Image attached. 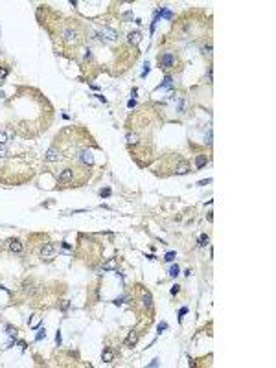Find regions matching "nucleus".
<instances>
[{
    "label": "nucleus",
    "mask_w": 276,
    "mask_h": 368,
    "mask_svg": "<svg viewBox=\"0 0 276 368\" xmlns=\"http://www.w3.org/2000/svg\"><path fill=\"white\" fill-rule=\"evenodd\" d=\"M158 61H160V67H162V68H171V67H175L177 57H175V53L166 52V53H162V55L158 57Z\"/></svg>",
    "instance_id": "1"
},
{
    "label": "nucleus",
    "mask_w": 276,
    "mask_h": 368,
    "mask_svg": "<svg viewBox=\"0 0 276 368\" xmlns=\"http://www.w3.org/2000/svg\"><path fill=\"white\" fill-rule=\"evenodd\" d=\"M63 37H65V42H68V44H76V42L79 41L77 31L72 30V28H66L65 31H63Z\"/></svg>",
    "instance_id": "2"
},
{
    "label": "nucleus",
    "mask_w": 276,
    "mask_h": 368,
    "mask_svg": "<svg viewBox=\"0 0 276 368\" xmlns=\"http://www.w3.org/2000/svg\"><path fill=\"white\" fill-rule=\"evenodd\" d=\"M54 252H55V247L52 245V243H44V247L41 248V256L46 258V259H50L52 256H54Z\"/></svg>",
    "instance_id": "3"
},
{
    "label": "nucleus",
    "mask_w": 276,
    "mask_h": 368,
    "mask_svg": "<svg viewBox=\"0 0 276 368\" xmlns=\"http://www.w3.org/2000/svg\"><path fill=\"white\" fill-rule=\"evenodd\" d=\"M100 37H101V39H107V41H114L116 37H118V33H116L114 30H109V28H103V30L100 31Z\"/></svg>",
    "instance_id": "4"
},
{
    "label": "nucleus",
    "mask_w": 276,
    "mask_h": 368,
    "mask_svg": "<svg viewBox=\"0 0 276 368\" xmlns=\"http://www.w3.org/2000/svg\"><path fill=\"white\" fill-rule=\"evenodd\" d=\"M136 341H138V333L136 331H129V335H127V339H125V346L127 348H133V346L136 344Z\"/></svg>",
    "instance_id": "5"
},
{
    "label": "nucleus",
    "mask_w": 276,
    "mask_h": 368,
    "mask_svg": "<svg viewBox=\"0 0 276 368\" xmlns=\"http://www.w3.org/2000/svg\"><path fill=\"white\" fill-rule=\"evenodd\" d=\"M46 160H48V162H57V160H59V151H57L55 147H50V149L46 151Z\"/></svg>",
    "instance_id": "6"
},
{
    "label": "nucleus",
    "mask_w": 276,
    "mask_h": 368,
    "mask_svg": "<svg viewBox=\"0 0 276 368\" xmlns=\"http://www.w3.org/2000/svg\"><path fill=\"white\" fill-rule=\"evenodd\" d=\"M59 180H61V182H70V180H74V169H65L63 173H59Z\"/></svg>",
    "instance_id": "7"
},
{
    "label": "nucleus",
    "mask_w": 276,
    "mask_h": 368,
    "mask_svg": "<svg viewBox=\"0 0 276 368\" xmlns=\"http://www.w3.org/2000/svg\"><path fill=\"white\" fill-rule=\"evenodd\" d=\"M188 171H190V164L186 160H180L177 164V175H186Z\"/></svg>",
    "instance_id": "8"
},
{
    "label": "nucleus",
    "mask_w": 276,
    "mask_h": 368,
    "mask_svg": "<svg viewBox=\"0 0 276 368\" xmlns=\"http://www.w3.org/2000/svg\"><path fill=\"white\" fill-rule=\"evenodd\" d=\"M140 39H142V35H140V31H131L129 35H127V41L131 42V44H138V42H140Z\"/></svg>",
    "instance_id": "9"
},
{
    "label": "nucleus",
    "mask_w": 276,
    "mask_h": 368,
    "mask_svg": "<svg viewBox=\"0 0 276 368\" xmlns=\"http://www.w3.org/2000/svg\"><path fill=\"white\" fill-rule=\"evenodd\" d=\"M7 247H9V251H11V252H20V251H22V243H20L18 239H9V245H7Z\"/></svg>",
    "instance_id": "10"
},
{
    "label": "nucleus",
    "mask_w": 276,
    "mask_h": 368,
    "mask_svg": "<svg viewBox=\"0 0 276 368\" xmlns=\"http://www.w3.org/2000/svg\"><path fill=\"white\" fill-rule=\"evenodd\" d=\"M81 160L85 162V164H89V166H90L92 162H94V157H92L90 151H81Z\"/></svg>",
    "instance_id": "11"
},
{
    "label": "nucleus",
    "mask_w": 276,
    "mask_h": 368,
    "mask_svg": "<svg viewBox=\"0 0 276 368\" xmlns=\"http://www.w3.org/2000/svg\"><path fill=\"white\" fill-rule=\"evenodd\" d=\"M208 162V158H206V155H197V158H195V168L197 169H201L204 164Z\"/></svg>",
    "instance_id": "12"
},
{
    "label": "nucleus",
    "mask_w": 276,
    "mask_h": 368,
    "mask_svg": "<svg viewBox=\"0 0 276 368\" xmlns=\"http://www.w3.org/2000/svg\"><path fill=\"white\" fill-rule=\"evenodd\" d=\"M101 359H103L105 363H112V361H114V352L105 350V352H103V355H101Z\"/></svg>",
    "instance_id": "13"
},
{
    "label": "nucleus",
    "mask_w": 276,
    "mask_h": 368,
    "mask_svg": "<svg viewBox=\"0 0 276 368\" xmlns=\"http://www.w3.org/2000/svg\"><path fill=\"white\" fill-rule=\"evenodd\" d=\"M116 267H118V265H116V259H114V258H112V259H109V262H105V263H103V269H105V270H114Z\"/></svg>",
    "instance_id": "14"
},
{
    "label": "nucleus",
    "mask_w": 276,
    "mask_h": 368,
    "mask_svg": "<svg viewBox=\"0 0 276 368\" xmlns=\"http://www.w3.org/2000/svg\"><path fill=\"white\" fill-rule=\"evenodd\" d=\"M142 304H144L145 307H151V295H149V293H145V295L142 296Z\"/></svg>",
    "instance_id": "15"
},
{
    "label": "nucleus",
    "mask_w": 276,
    "mask_h": 368,
    "mask_svg": "<svg viewBox=\"0 0 276 368\" xmlns=\"http://www.w3.org/2000/svg\"><path fill=\"white\" fill-rule=\"evenodd\" d=\"M125 138H127V142H129V144H136V142H138V136H136L134 133H127Z\"/></svg>",
    "instance_id": "16"
},
{
    "label": "nucleus",
    "mask_w": 276,
    "mask_h": 368,
    "mask_svg": "<svg viewBox=\"0 0 276 368\" xmlns=\"http://www.w3.org/2000/svg\"><path fill=\"white\" fill-rule=\"evenodd\" d=\"M208 241H210V239H208V236H206V234H203V236L199 237V247H206V245H208Z\"/></svg>",
    "instance_id": "17"
},
{
    "label": "nucleus",
    "mask_w": 276,
    "mask_h": 368,
    "mask_svg": "<svg viewBox=\"0 0 276 368\" xmlns=\"http://www.w3.org/2000/svg\"><path fill=\"white\" fill-rule=\"evenodd\" d=\"M179 273H180V270H179V265H173L171 269H169V276H177Z\"/></svg>",
    "instance_id": "18"
},
{
    "label": "nucleus",
    "mask_w": 276,
    "mask_h": 368,
    "mask_svg": "<svg viewBox=\"0 0 276 368\" xmlns=\"http://www.w3.org/2000/svg\"><path fill=\"white\" fill-rule=\"evenodd\" d=\"M203 53L210 57V55H212V44H206V46H203Z\"/></svg>",
    "instance_id": "19"
},
{
    "label": "nucleus",
    "mask_w": 276,
    "mask_h": 368,
    "mask_svg": "<svg viewBox=\"0 0 276 368\" xmlns=\"http://www.w3.org/2000/svg\"><path fill=\"white\" fill-rule=\"evenodd\" d=\"M42 337H46V330H44V328H41V330H39V333H37V337H35V339H37V341H41Z\"/></svg>",
    "instance_id": "20"
},
{
    "label": "nucleus",
    "mask_w": 276,
    "mask_h": 368,
    "mask_svg": "<svg viewBox=\"0 0 276 368\" xmlns=\"http://www.w3.org/2000/svg\"><path fill=\"white\" fill-rule=\"evenodd\" d=\"M6 142H7V134L0 131V144H6Z\"/></svg>",
    "instance_id": "21"
},
{
    "label": "nucleus",
    "mask_w": 276,
    "mask_h": 368,
    "mask_svg": "<svg viewBox=\"0 0 276 368\" xmlns=\"http://www.w3.org/2000/svg\"><path fill=\"white\" fill-rule=\"evenodd\" d=\"M166 328H168V324H166V322H160V324H158V328H156V330H158V333H162V331H164Z\"/></svg>",
    "instance_id": "22"
},
{
    "label": "nucleus",
    "mask_w": 276,
    "mask_h": 368,
    "mask_svg": "<svg viewBox=\"0 0 276 368\" xmlns=\"http://www.w3.org/2000/svg\"><path fill=\"white\" fill-rule=\"evenodd\" d=\"M175 259V252H168L166 254V262H173Z\"/></svg>",
    "instance_id": "23"
},
{
    "label": "nucleus",
    "mask_w": 276,
    "mask_h": 368,
    "mask_svg": "<svg viewBox=\"0 0 276 368\" xmlns=\"http://www.w3.org/2000/svg\"><path fill=\"white\" fill-rule=\"evenodd\" d=\"M162 85H164V86H168V89H169V86H171V78H169V75H168V78L164 79V83H162Z\"/></svg>",
    "instance_id": "24"
},
{
    "label": "nucleus",
    "mask_w": 276,
    "mask_h": 368,
    "mask_svg": "<svg viewBox=\"0 0 276 368\" xmlns=\"http://www.w3.org/2000/svg\"><path fill=\"white\" fill-rule=\"evenodd\" d=\"M6 75H7V70H6V68H0V79H4Z\"/></svg>",
    "instance_id": "25"
},
{
    "label": "nucleus",
    "mask_w": 276,
    "mask_h": 368,
    "mask_svg": "<svg viewBox=\"0 0 276 368\" xmlns=\"http://www.w3.org/2000/svg\"><path fill=\"white\" fill-rule=\"evenodd\" d=\"M208 182H210V179H206V180H201L199 184H201V186H206V184H208Z\"/></svg>",
    "instance_id": "26"
},
{
    "label": "nucleus",
    "mask_w": 276,
    "mask_h": 368,
    "mask_svg": "<svg viewBox=\"0 0 276 368\" xmlns=\"http://www.w3.org/2000/svg\"><path fill=\"white\" fill-rule=\"evenodd\" d=\"M171 293L175 295V293H179V285H173V289H171Z\"/></svg>",
    "instance_id": "27"
},
{
    "label": "nucleus",
    "mask_w": 276,
    "mask_h": 368,
    "mask_svg": "<svg viewBox=\"0 0 276 368\" xmlns=\"http://www.w3.org/2000/svg\"><path fill=\"white\" fill-rule=\"evenodd\" d=\"M55 341H57V344L61 342V333H59V331H57V335H55Z\"/></svg>",
    "instance_id": "28"
},
{
    "label": "nucleus",
    "mask_w": 276,
    "mask_h": 368,
    "mask_svg": "<svg viewBox=\"0 0 276 368\" xmlns=\"http://www.w3.org/2000/svg\"><path fill=\"white\" fill-rule=\"evenodd\" d=\"M6 155V147H0V157H4Z\"/></svg>",
    "instance_id": "29"
},
{
    "label": "nucleus",
    "mask_w": 276,
    "mask_h": 368,
    "mask_svg": "<svg viewBox=\"0 0 276 368\" xmlns=\"http://www.w3.org/2000/svg\"><path fill=\"white\" fill-rule=\"evenodd\" d=\"M0 100H4V92L2 90H0Z\"/></svg>",
    "instance_id": "30"
}]
</instances>
